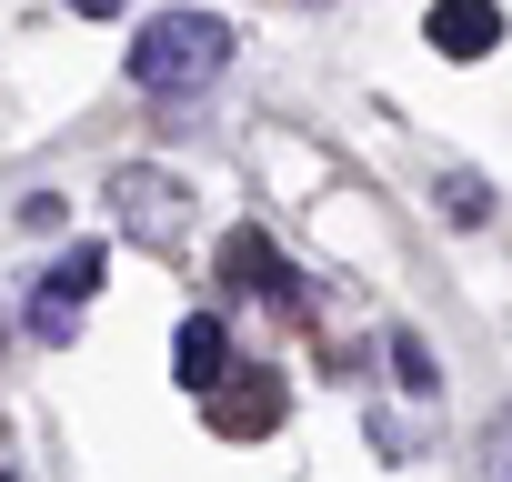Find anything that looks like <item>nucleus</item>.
Instances as JSON below:
<instances>
[{
    "label": "nucleus",
    "instance_id": "nucleus-1",
    "mask_svg": "<svg viewBox=\"0 0 512 482\" xmlns=\"http://www.w3.org/2000/svg\"><path fill=\"white\" fill-rule=\"evenodd\" d=\"M231 71V21L221 11H161L131 41V81L141 91H211Z\"/></svg>",
    "mask_w": 512,
    "mask_h": 482
},
{
    "label": "nucleus",
    "instance_id": "nucleus-2",
    "mask_svg": "<svg viewBox=\"0 0 512 482\" xmlns=\"http://www.w3.org/2000/svg\"><path fill=\"white\" fill-rule=\"evenodd\" d=\"M111 211H121V231H131V241H151V252H181L191 191H181V171H151V161H131V171H111Z\"/></svg>",
    "mask_w": 512,
    "mask_h": 482
},
{
    "label": "nucleus",
    "instance_id": "nucleus-3",
    "mask_svg": "<svg viewBox=\"0 0 512 482\" xmlns=\"http://www.w3.org/2000/svg\"><path fill=\"white\" fill-rule=\"evenodd\" d=\"M101 272H111L101 241H71V252L51 262V282L21 302V332H31V342H71V322H81V302L101 292Z\"/></svg>",
    "mask_w": 512,
    "mask_h": 482
},
{
    "label": "nucleus",
    "instance_id": "nucleus-4",
    "mask_svg": "<svg viewBox=\"0 0 512 482\" xmlns=\"http://www.w3.org/2000/svg\"><path fill=\"white\" fill-rule=\"evenodd\" d=\"M221 282H231V292H251V302H282V312L302 302V272L282 262V241H272L262 221H241V231L221 241Z\"/></svg>",
    "mask_w": 512,
    "mask_h": 482
},
{
    "label": "nucleus",
    "instance_id": "nucleus-5",
    "mask_svg": "<svg viewBox=\"0 0 512 482\" xmlns=\"http://www.w3.org/2000/svg\"><path fill=\"white\" fill-rule=\"evenodd\" d=\"M282 402H292L282 372H221V382H211V432H231V442L282 432Z\"/></svg>",
    "mask_w": 512,
    "mask_h": 482
},
{
    "label": "nucleus",
    "instance_id": "nucleus-6",
    "mask_svg": "<svg viewBox=\"0 0 512 482\" xmlns=\"http://www.w3.org/2000/svg\"><path fill=\"white\" fill-rule=\"evenodd\" d=\"M422 41L442 61H482L502 51V0H442V11H422Z\"/></svg>",
    "mask_w": 512,
    "mask_h": 482
},
{
    "label": "nucleus",
    "instance_id": "nucleus-7",
    "mask_svg": "<svg viewBox=\"0 0 512 482\" xmlns=\"http://www.w3.org/2000/svg\"><path fill=\"white\" fill-rule=\"evenodd\" d=\"M171 372H181V392H211V382L231 372V332H221V312H181V332H171Z\"/></svg>",
    "mask_w": 512,
    "mask_h": 482
},
{
    "label": "nucleus",
    "instance_id": "nucleus-8",
    "mask_svg": "<svg viewBox=\"0 0 512 482\" xmlns=\"http://www.w3.org/2000/svg\"><path fill=\"white\" fill-rule=\"evenodd\" d=\"M392 372H402V392H442V372H432V352L412 332H392Z\"/></svg>",
    "mask_w": 512,
    "mask_h": 482
},
{
    "label": "nucleus",
    "instance_id": "nucleus-9",
    "mask_svg": "<svg viewBox=\"0 0 512 482\" xmlns=\"http://www.w3.org/2000/svg\"><path fill=\"white\" fill-rule=\"evenodd\" d=\"M482 462H492V472H512V412L492 422V442H482Z\"/></svg>",
    "mask_w": 512,
    "mask_h": 482
},
{
    "label": "nucleus",
    "instance_id": "nucleus-10",
    "mask_svg": "<svg viewBox=\"0 0 512 482\" xmlns=\"http://www.w3.org/2000/svg\"><path fill=\"white\" fill-rule=\"evenodd\" d=\"M71 11H81V21H111V11H121V0H71Z\"/></svg>",
    "mask_w": 512,
    "mask_h": 482
}]
</instances>
